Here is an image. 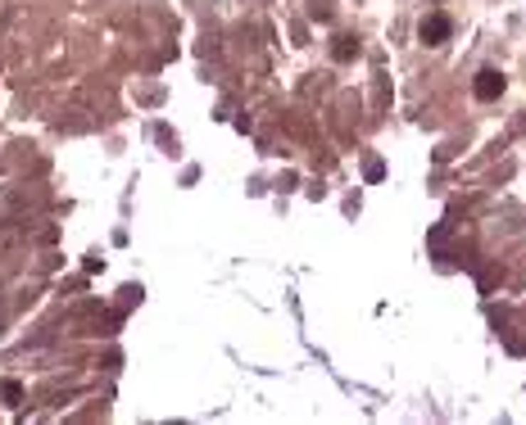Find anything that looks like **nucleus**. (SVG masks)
<instances>
[{
  "mask_svg": "<svg viewBox=\"0 0 526 425\" xmlns=\"http://www.w3.org/2000/svg\"><path fill=\"white\" fill-rule=\"evenodd\" d=\"M472 95L476 99H499V95H504V72H499V68H481L472 77Z\"/></svg>",
  "mask_w": 526,
  "mask_h": 425,
  "instance_id": "nucleus-1",
  "label": "nucleus"
},
{
  "mask_svg": "<svg viewBox=\"0 0 526 425\" xmlns=\"http://www.w3.org/2000/svg\"><path fill=\"white\" fill-rule=\"evenodd\" d=\"M309 14L327 23V18H332V5H327V0H313V9H309Z\"/></svg>",
  "mask_w": 526,
  "mask_h": 425,
  "instance_id": "nucleus-5",
  "label": "nucleus"
},
{
  "mask_svg": "<svg viewBox=\"0 0 526 425\" xmlns=\"http://www.w3.org/2000/svg\"><path fill=\"white\" fill-rule=\"evenodd\" d=\"M449 32H454V23H449L445 14H426V18H422V28H418L422 45H445V41H449Z\"/></svg>",
  "mask_w": 526,
  "mask_h": 425,
  "instance_id": "nucleus-2",
  "label": "nucleus"
},
{
  "mask_svg": "<svg viewBox=\"0 0 526 425\" xmlns=\"http://www.w3.org/2000/svg\"><path fill=\"white\" fill-rule=\"evenodd\" d=\"M332 55L340 59V64H349L354 55H359V36H349V32H340L336 41H332Z\"/></svg>",
  "mask_w": 526,
  "mask_h": 425,
  "instance_id": "nucleus-3",
  "label": "nucleus"
},
{
  "mask_svg": "<svg viewBox=\"0 0 526 425\" xmlns=\"http://www.w3.org/2000/svg\"><path fill=\"white\" fill-rule=\"evenodd\" d=\"M0 398H5L9 407H23V384L19 380H5V384H0Z\"/></svg>",
  "mask_w": 526,
  "mask_h": 425,
  "instance_id": "nucleus-4",
  "label": "nucleus"
}]
</instances>
